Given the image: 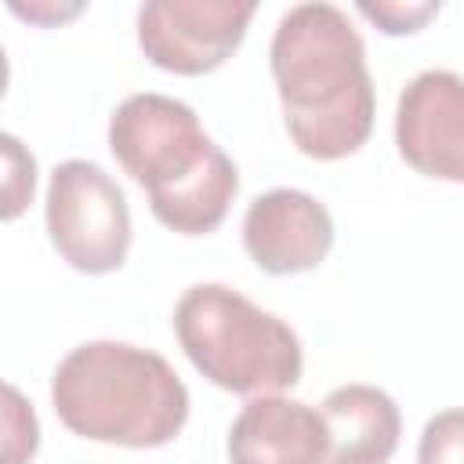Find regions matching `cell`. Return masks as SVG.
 Listing matches in <instances>:
<instances>
[{"label": "cell", "mask_w": 464, "mask_h": 464, "mask_svg": "<svg viewBox=\"0 0 464 464\" xmlns=\"http://www.w3.org/2000/svg\"><path fill=\"white\" fill-rule=\"evenodd\" d=\"M0 152H4V181H0V218L14 221L36 192V160L33 152L14 138L0 134Z\"/></svg>", "instance_id": "11"}, {"label": "cell", "mask_w": 464, "mask_h": 464, "mask_svg": "<svg viewBox=\"0 0 464 464\" xmlns=\"http://www.w3.org/2000/svg\"><path fill=\"white\" fill-rule=\"evenodd\" d=\"M417 464H464V406L442 410L424 424Z\"/></svg>", "instance_id": "13"}, {"label": "cell", "mask_w": 464, "mask_h": 464, "mask_svg": "<svg viewBox=\"0 0 464 464\" xmlns=\"http://www.w3.org/2000/svg\"><path fill=\"white\" fill-rule=\"evenodd\" d=\"M254 0H152L138 11V47L178 76L221 69L243 44Z\"/></svg>", "instance_id": "6"}, {"label": "cell", "mask_w": 464, "mask_h": 464, "mask_svg": "<svg viewBox=\"0 0 464 464\" xmlns=\"http://www.w3.org/2000/svg\"><path fill=\"white\" fill-rule=\"evenodd\" d=\"M355 11L362 14V18H370L381 33H388V36H402V33H417V29H424L435 14H439V4L435 0H362V4H355Z\"/></svg>", "instance_id": "14"}, {"label": "cell", "mask_w": 464, "mask_h": 464, "mask_svg": "<svg viewBox=\"0 0 464 464\" xmlns=\"http://www.w3.org/2000/svg\"><path fill=\"white\" fill-rule=\"evenodd\" d=\"M11 11L29 22H62V18L80 14L83 7L80 4H18V0H11Z\"/></svg>", "instance_id": "15"}, {"label": "cell", "mask_w": 464, "mask_h": 464, "mask_svg": "<svg viewBox=\"0 0 464 464\" xmlns=\"http://www.w3.org/2000/svg\"><path fill=\"white\" fill-rule=\"evenodd\" d=\"M109 149L120 170L149 192V210L181 196L225 152L192 105L156 91L130 94L112 109Z\"/></svg>", "instance_id": "4"}, {"label": "cell", "mask_w": 464, "mask_h": 464, "mask_svg": "<svg viewBox=\"0 0 464 464\" xmlns=\"http://www.w3.org/2000/svg\"><path fill=\"white\" fill-rule=\"evenodd\" d=\"M58 420L91 442L156 450L188 420V388L152 348L127 341H83L51 377Z\"/></svg>", "instance_id": "2"}, {"label": "cell", "mask_w": 464, "mask_h": 464, "mask_svg": "<svg viewBox=\"0 0 464 464\" xmlns=\"http://www.w3.org/2000/svg\"><path fill=\"white\" fill-rule=\"evenodd\" d=\"M44 221L51 246L76 272L105 276L127 261L130 207L116 178L91 160H65L51 170Z\"/></svg>", "instance_id": "5"}, {"label": "cell", "mask_w": 464, "mask_h": 464, "mask_svg": "<svg viewBox=\"0 0 464 464\" xmlns=\"http://www.w3.org/2000/svg\"><path fill=\"white\" fill-rule=\"evenodd\" d=\"M283 127L312 160H344L373 130L377 98L366 44L348 11L326 0L294 4L268 47Z\"/></svg>", "instance_id": "1"}, {"label": "cell", "mask_w": 464, "mask_h": 464, "mask_svg": "<svg viewBox=\"0 0 464 464\" xmlns=\"http://www.w3.org/2000/svg\"><path fill=\"white\" fill-rule=\"evenodd\" d=\"M330 435L326 464H388L399 450L402 413L395 399L366 381L334 388L319 406Z\"/></svg>", "instance_id": "10"}, {"label": "cell", "mask_w": 464, "mask_h": 464, "mask_svg": "<svg viewBox=\"0 0 464 464\" xmlns=\"http://www.w3.org/2000/svg\"><path fill=\"white\" fill-rule=\"evenodd\" d=\"M228 464H326L330 435L315 406L276 395H254L236 413L225 442Z\"/></svg>", "instance_id": "9"}, {"label": "cell", "mask_w": 464, "mask_h": 464, "mask_svg": "<svg viewBox=\"0 0 464 464\" xmlns=\"http://www.w3.org/2000/svg\"><path fill=\"white\" fill-rule=\"evenodd\" d=\"M40 446L33 406L14 384H4V464H29Z\"/></svg>", "instance_id": "12"}, {"label": "cell", "mask_w": 464, "mask_h": 464, "mask_svg": "<svg viewBox=\"0 0 464 464\" xmlns=\"http://www.w3.org/2000/svg\"><path fill=\"white\" fill-rule=\"evenodd\" d=\"M174 337L188 362L232 395L286 392L304 370L294 326L225 283H196L178 297Z\"/></svg>", "instance_id": "3"}, {"label": "cell", "mask_w": 464, "mask_h": 464, "mask_svg": "<svg viewBox=\"0 0 464 464\" xmlns=\"http://www.w3.org/2000/svg\"><path fill=\"white\" fill-rule=\"evenodd\" d=\"M243 246L268 276L312 272L334 246V218L312 192L268 188L246 203Z\"/></svg>", "instance_id": "8"}, {"label": "cell", "mask_w": 464, "mask_h": 464, "mask_svg": "<svg viewBox=\"0 0 464 464\" xmlns=\"http://www.w3.org/2000/svg\"><path fill=\"white\" fill-rule=\"evenodd\" d=\"M395 149L417 174L464 185V76L424 69L402 87Z\"/></svg>", "instance_id": "7"}]
</instances>
